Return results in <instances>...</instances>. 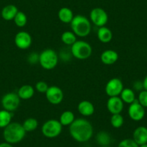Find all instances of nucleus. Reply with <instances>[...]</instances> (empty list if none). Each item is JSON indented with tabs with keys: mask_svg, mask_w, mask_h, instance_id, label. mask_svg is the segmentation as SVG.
Instances as JSON below:
<instances>
[{
	"mask_svg": "<svg viewBox=\"0 0 147 147\" xmlns=\"http://www.w3.org/2000/svg\"><path fill=\"white\" fill-rule=\"evenodd\" d=\"M69 134L76 141L84 143L91 139L94 129L91 123L85 118H77L69 125Z\"/></svg>",
	"mask_w": 147,
	"mask_h": 147,
	"instance_id": "1",
	"label": "nucleus"
},
{
	"mask_svg": "<svg viewBox=\"0 0 147 147\" xmlns=\"http://www.w3.org/2000/svg\"><path fill=\"white\" fill-rule=\"evenodd\" d=\"M26 131L21 123L12 122L4 128L3 137L5 141L10 144H18L24 139Z\"/></svg>",
	"mask_w": 147,
	"mask_h": 147,
	"instance_id": "2",
	"label": "nucleus"
},
{
	"mask_svg": "<svg viewBox=\"0 0 147 147\" xmlns=\"http://www.w3.org/2000/svg\"><path fill=\"white\" fill-rule=\"evenodd\" d=\"M70 25L72 32L80 38L88 36L92 31L91 21L84 15H75Z\"/></svg>",
	"mask_w": 147,
	"mask_h": 147,
	"instance_id": "3",
	"label": "nucleus"
},
{
	"mask_svg": "<svg viewBox=\"0 0 147 147\" xmlns=\"http://www.w3.org/2000/svg\"><path fill=\"white\" fill-rule=\"evenodd\" d=\"M72 56L79 60H86L92 54V46L84 40H77L71 46Z\"/></svg>",
	"mask_w": 147,
	"mask_h": 147,
	"instance_id": "4",
	"label": "nucleus"
},
{
	"mask_svg": "<svg viewBox=\"0 0 147 147\" xmlns=\"http://www.w3.org/2000/svg\"><path fill=\"white\" fill-rule=\"evenodd\" d=\"M58 63L59 56L53 49H45L39 54V63L40 66L46 70H52L55 69Z\"/></svg>",
	"mask_w": 147,
	"mask_h": 147,
	"instance_id": "5",
	"label": "nucleus"
},
{
	"mask_svg": "<svg viewBox=\"0 0 147 147\" xmlns=\"http://www.w3.org/2000/svg\"><path fill=\"white\" fill-rule=\"evenodd\" d=\"M63 125L59 121L50 119L46 121L41 127V132L48 138H54L59 136L62 132Z\"/></svg>",
	"mask_w": 147,
	"mask_h": 147,
	"instance_id": "6",
	"label": "nucleus"
},
{
	"mask_svg": "<svg viewBox=\"0 0 147 147\" xmlns=\"http://www.w3.org/2000/svg\"><path fill=\"white\" fill-rule=\"evenodd\" d=\"M20 100L18 93L9 92L2 97L1 102L5 110H8L9 112H14L19 107Z\"/></svg>",
	"mask_w": 147,
	"mask_h": 147,
	"instance_id": "7",
	"label": "nucleus"
},
{
	"mask_svg": "<svg viewBox=\"0 0 147 147\" xmlns=\"http://www.w3.org/2000/svg\"><path fill=\"white\" fill-rule=\"evenodd\" d=\"M90 19L92 23L97 27L105 26L108 22V15L104 9L101 7H95L91 10L90 13Z\"/></svg>",
	"mask_w": 147,
	"mask_h": 147,
	"instance_id": "8",
	"label": "nucleus"
},
{
	"mask_svg": "<svg viewBox=\"0 0 147 147\" xmlns=\"http://www.w3.org/2000/svg\"><path fill=\"white\" fill-rule=\"evenodd\" d=\"M123 89V84L121 80L115 77V78L110 79L107 82L105 87V91L109 97H118V96H120Z\"/></svg>",
	"mask_w": 147,
	"mask_h": 147,
	"instance_id": "9",
	"label": "nucleus"
},
{
	"mask_svg": "<svg viewBox=\"0 0 147 147\" xmlns=\"http://www.w3.org/2000/svg\"><path fill=\"white\" fill-rule=\"evenodd\" d=\"M46 94V100H48L50 104L57 105L61 104L63 100V92L60 87L57 86H51L49 87Z\"/></svg>",
	"mask_w": 147,
	"mask_h": 147,
	"instance_id": "10",
	"label": "nucleus"
},
{
	"mask_svg": "<svg viewBox=\"0 0 147 147\" xmlns=\"http://www.w3.org/2000/svg\"><path fill=\"white\" fill-rule=\"evenodd\" d=\"M145 107H143L138 100H136L133 103L129 105L128 114L129 118L134 121H140L145 116Z\"/></svg>",
	"mask_w": 147,
	"mask_h": 147,
	"instance_id": "11",
	"label": "nucleus"
},
{
	"mask_svg": "<svg viewBox=\"0 0 147 147\" xmlns=\"http://www.w3.org/2000/svg\"><path fill=\"white\" fill-rule=\"evenodd\" d=\"M32 36L26 31H20L15 35V44L21 50H26L32 45Z\"/></svg>",
	"mask_w": 147,
	"mask_h": 147,
	"instance_id": "12",
	"label": "nucleus"
},
{
	"mask_svg": "<svg viewBox=\"0 0 147 147\" xmlns=\"http://www.w3.org/2000/svg\"><path fill=\"white\" fill-rule=\"evenodd\" d=\"M107 109L110 113L118 114L121 113L123 110L124 102L119 96L118 97H110L107 101Z\"/></svg>",
	"mask_w": 147,
	"mask_h": 147,
	"instance_id": "13",
	"label": "nucleus"
},
{
	"mask_svg": "<svg viewBox=\"0 0 147 147\" xmlns=\"http://www.w3.org/2000/svg\"><path fill=\"white\" fill-rule=\"evenodd\" d=\"M118 52L112 49H107L104 51L100 55V60L103 64L105 65H113L116 63L118 60Z\"/></svg>",
	"mask_w": 147,
	"mask_h": 147,
	"instance_id": "14",
	"label": "nucleus"
},
{
	"mask_svg": "<svg viewBox=\"0 0 147 147\" xmlns=\"http://www.w3.org/2000/svg\"><path fill=\"white\" fill-rule=\"evenodd\" d=\"M78 112L84 117H90L94 113V106L89 100H82L77 106Z\"/></svg>",
	"mask_w": 147,
	"mask_h": 147,
	"instance_id": "15",
	"label": "nucleus"
},
{
	"mask_svg": "<svg viewBox=\"0 0 147 147\" xmlns=\"http://www.w3.org/2000/svg\"><path fill=\"white\" fill-rule=\"evenodd\" d=\"M133 139L138 146L147 144V128L139 126L136 128L133 134Z\"/></svg>",
	"mask_w": 147,
	"mask_h": 147,
	"instance_id": "16",
	"label": "nucleus"
},
{
	"mask_svg": "<svg viewBox=\"0 0 147 147\" xmlns=\"http://www.w3.org/2000/svg\"><path fill=\"white\" fill-rule=\"evenodd\" d=\"M19 12L18 7L14 5H8L4 7L1 12V16L5 20H13L18 12Z\"/></svg>",
	"mask_w": 147,
	"mask_h": 147,
	"instance_id": "17",
	"label": "nucleus"
},
{
	"mask_svg": "<svg viewBox=\"0 0 147 147\" xmlns=\"http://www.w3.org/2000/svg\"><path fill=\"white\" fill-rule=\"evenodd\" d=\"M97 35L98 40L102 43H110L112 40L113 36L111 30L106 26L99 28Z\"/></svg>",
	"mask_w": 147,
	"mask_h": 147,
	"instance_id": "18",
	"label": "nucleus"
},
{
	"mask_svg": "<svg viewBox=\"0 0 147 147\" xmlns=\"http://www.w3.org/2000/svg\"><path fill=\"white\" fill-rule=\"evenodd\" d=\"M18 94L20 100H30L35 94V88L30 84H24L19 88Z\"/></svg>",
	"mask_w": 147,
	"mask_h": 147,
	"instance_id": "19",
	"label": "nucleus"
},
{
	"mask_svg": "<svg viewBox=\"0 0 147 147\" xmlns=\"http://www.w3.org/2000/svg\"><path fill=\"white\" fill-rule=\"evenodd\" d=\"M74 17V15L71 9L69 7H66L61 8L58 12V18H59V20L65 24H70Z\"/></svg>",
	"mask_w": 147,
	"mask_h": 147,
	"instance_id": "20",
	"label": "nucleus"
},
{
	"mask_svg": "<svg viewBox=\"0 0 147 147\" xmlns=\"http://www.w3.org/2000/svg\"><path fill=\"white\" fill-rule=\"evenodd\" d=\"M119 97H121V99L124 103H126L128 105L133 103L136 100L135 92L131 88H124L123 91L121 92Z\"/></svg>",
	"mask_w": 147,
	"mask_h": 147,
	"instance_id": "21",
	"label": "nucleus"
},
{
	"mask_svg": "<svg viewBox=\"0 0 147 147\" xmlns=\"http://www.w3.org/2000/svg\"><path fill=\"white\" fill-rule=\"evenodd\" d=\"M75 119V115L72 111L66 110L61 114L59 121L63 126H69Z\"/></svg>",
	"mask_w": 147,
	"mask_h": 147,
	"instance_id": "22",
	"label": "nucleus"
},
{
	"mask_svg": "<svg viewBox=\"0 0 147 147\" xmlns=\"http://www.w3.org/2000/svg\"><path fill=\"white\" fill-rule=\"evenodd\" d=\"M12 118V112H9L5 109L0 110V128H5L11 123Z\"/></svg>",
	"mask_w": 147,
	"mask_h": 147,
	"instance_id": "23",
	"label": "nucleus"
},
{
	"mask_svg": "<svg viewBox=\"0 0 147 147\" xmlns=\"http://www.w3.org/2000/svg\"><path fill=\"white\" fill-rule=\"evenodd\" d=\"M61 40L65 45L71 46L77 40V35L72 31H65L61 34Z\"/></svg>",
	"mask_w": 147,
	"mask_h": 147,
	"instance_id": "24",
	"label": "nucleus"
},
{
	"mask_svg": "<svg viewBox=\"0 0 147 147\" xmlns=\"http://www.w3.org/2000/svg\"><path fill=\"white\" fill-rule=\"evenodd\" d=\"M25 131L27 132H32L37 129L38 126V121L36 118H28L24 121L22 124Z\"/></svg>",
	"mask_w": 147,
	"mask_h": 147,
	"instance_id": "25",
	"label": "nucleus"
},
{
	"mask_svg": "<svg viewBox=\"0 0 147 147\" xmlns=\"http://www.w3.org/2000/svg\"><path fill=\"white\" fill-rule=\"evenodd\" d=\"M97 143L101 146H108L110 143V136L105 131H100L96 137Z\"/></svg>",
	"mask_w": 147,
	"mask_h": 147,
	"instance_id": "26",
	"label": "nucleus"
},
{
	"mask_svg": "<svg viewBox=\"0 0 147 147\" xmlns=\"http://www.w3.org/2000/svg\"><path fill=\"white\" fill-rule=\"evenodd\" d=\"M13 20L16 26L18 28H23L28 23V17L23 12L19 11Z\"/></svg>",
	"mask_w": 147,
	"mask_h": 147,
	"instance_id": "27",
	"label": "nucleus"
},
{
	"mask_svg": "<svg viewBox=\"0 0 147 147\" xmlns=\"http://www.w3.org/2000/svg\"><path fill=\"white\" fill-rule=\"evenodd\" d=\"M124 123V118L121 113L113 114L110 118V124L113 128H120Z\"/></svg>",
	"mask_w": 147,
	"mask_h": 147,
	"instance_id": "28",
	"label": "nucleus"
},
{
	"mask_svg": "<svg viewBox=\"0 0 147 147\" xmlns=\"http://www.w3.org/2000/svg\"><path fill=\"white\" fill-rule=\"evenodd\" d=\"M49 86L46 82L44 81H39L35 84V89L37 92H38L39 93H43L45 94L46 92V91L49 89Z\"/></svg>",
	"mask_w": 147,
	"mask_h": 147,
	"instance_id": "29",
	"label": "nucleus"
},
{
	"mask_svg": "<svg viewBox=\"0 0 147 147\" xmlns=\"http://www.w3.org/2000/svg\"><path fill=\"white\" fill-rule=\"evenodd\" d=\"M118 147H139V146L134 141V139L125 138L118 144Z\"/></svg>",
	"mask_w": 147,
	"mask_h": 147,
	"instance_id": "30",
	"label": "nucleus"
},
{
	"mask_svg": "<svg viewBox=\"0 0 147 147\" xmlns=\"http://www.w3.org/2000/svg\"><path fill=\"white\" fill-rule=\"evenodd\" d=\"M138 101L144 107H147V91L143 90L138 94Z\"/></svg>",
	"mask_w": 147,
	"mask_h": 147,
	"instance_id": "31",
	"label": "nucleus"
},
{
	"mask_svg": "<svg viewBox=\"0 0 147 147\" xmlns=\"http://www.w3.org/2000/svg\"><path fill=\"white\" fill-rule=\"evenodd\" d=\"M28 63L30 64H36L39 63V54L38 53L33 52V53H30L28 57Z\"/></svg>",
	"mask_w": 147,
	"mask_h": 147,
	"instance_id": "32",
	"label": "nucleus"
},
{
	"mask_svg": "<svg viewBox=\"0 0 147 147\" xmlns=\"http://www.w3.org/2000/svg\"><path fill=\"white\" fill-rule=\"evenodd\" d=\"M134 90H137V91H142V90H144V87H143V82H141L138 81L134 82Z\"/></svg>",
	"mask_w": 147,
	"mask_h": 147,
	"instance_id": "33",
	"label": "nucleus"
},
{
	"mask_svg": "<svg viewBox=\"0 0 147 147\" xmlns=\"http://www.w3.org/2000/svg\"><path fill=\"white\" fill-rule=\"evenodd\" d=\"M0 147H13V146H12V144H10L5 141V142L0 144Z\"/></svg>",
	"mask_w": 147,
	"mask_h": 147,
	"instance_id": "34",
	"label": "nucleus"
},
{
	"mask_svg": "<svg viewBox=\"0 0 147 147\" xmlns=\"http://www.w3.org/2000/svg\"><path fill=\"white\" fill-rule=\"evenodd\" d=\"M143 87H144V90L147 91V76L143 80Z\"/></svg>",
	"mask_w": 147,
	"mask_h": 147,
	"instance_id": "35",
	"label": "nucleus"
},
{
	"mask_svg": "<svg viewBox=\"0 0 147 147\" xmlns=\"http://www.w3.org/2000/svg\"><path fill=\"white\" fill-rule=\"evenodd\" d=\"M139 147H147V144H143V145H141V146H139Z\"/></svg>",
	"mask_w": 147,
	"mask_h": 147,
	"instance_id": "36",
	"label": "nucleus"
},
{
	"mask_svg": "<svg viewBox=\"0 0 147 147\" xmlns=\"http://www.w3.org/2000/svg\"><path fill=\"white\" fill-rule=\"evenodd\" d=\"M100 147H109V146H100Z\"/></svg>",
	"mask_w": 147,
	"mask_h": 147,
	"instance_id": "37",
	"label": "nucleus"
}]
</instances>
